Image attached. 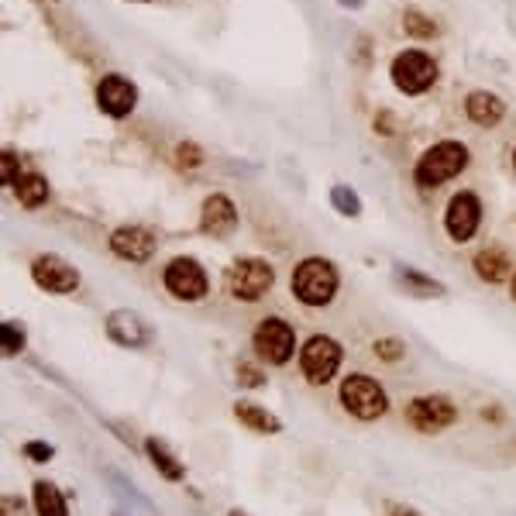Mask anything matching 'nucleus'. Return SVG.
Instances as JSON below:
<instances>
[{
    "label": "nucleus",
    "instance_id": "6e6552de",
    "mask_svg": "<svg viewBox=\"0 0 516 516\" xmlns=\"http://www.w3.org/2000/svg\"><path fill=\"white\" fill-rule=\"evenodd\" d=\"M252 341H255L258 358L269 362V365H286L289 358H293V351H296L293 327H289L286 320H279V317H265L262 324L255 327Z\"/></svg>",
    "mask_w": 516,
    "mask_h": 516
},
{
    "label": "nucleus",
    "instance_id": "2f4dec72",
    "mask_svg": "<svg viewBox=\"0 0 516 516\" xmlns=\"http://www.w3.org/2000/svg\"><path fill=\"white\" fill-rule=\"evenodd\" d=\"M389 121H393V117H389V111H382L379 114V124H375V128H379L382 135H393V124H389Z\"/></svg>",
    "mask_w": 516,
    "mask_h": 516
},
{
    "label": "nucleus",
    "instance_id": "ddd939ff",
    "mask_svg": "<svg viewBox=\"0 0 516 516\" xmlns=\"http://www.w3.org/2000/svg\"><path fill=\"white\" fill-rule=\"evenodd\" d=\"M155 248H159L155 234L148 228H138V224H124V228H117L111 234V252L117 258H124V262H131V265L148 262V258L155 255Z\"/></svg>",
    "mask_w": 516,
    "mask_h": 516
},
{
    "label": "nucleus",
    "instance_id": "2eb2a0df",
    "mask_svg": "<svg viewBox=\"0 0 516 516\" xmlns=\"http://www.w3.org/2000/svg\"><path fill=\"white\" fill-rule=\"evenodd\" d=\"M238 228V207H234L231 197L224 193H210L200 207V231L203 234H214V238H224Z\"/></svg>",
    "mask_w": 516,
    "mask_h": 516
},
{
    "label": "nucleus",
    "instance_id": "e433bc0d",
    "mask_svg": "<svg viewBox=\"0 0 516 516\" xmlns=\"http://www.w3.org/2000/svg\"><path fill=\"white\" fill-rule=\"evenodd\" d=\"M513 166H516V152H513Z\"/></svg>",
    "mask_w": 516,
    "mask_h": 516
},
{
    "label": "nucleus",
    "instance_id": "473e14b6",
    "mask_svg": "<svg viewBox=\"0 0 516 516\" xmlns=\"http://www.w3.org/2000/svg\"><path fill=\"white\" fill-rule=\"evenodd\" d=\"M338 4L344 7V11H362V7H365V0H338Z\"/></svg>",
    "mask_w": 516,
    "mask_h": 516
},
{
    "label": "nucleus",
    "instance_id": "58836bf2",
    "mask_svg": "<svg viewBox=\"0 0 516 516\" xmlns=\"http://www.w3.org/2000/svg\"><path fill=\"white\" fill-rule=\"evenodd\" d=\"M4 516H11V513H4Z\"/></svg>",
    "mask_w": 516,
    "mask_h": 516
},
{
    "label": "nucleus",
    "instance_id": "7c9ffc66",
    "mask_svg": "<svg viewBox=\"0 0 516 516\" xmlns=\"http://www.w3.org/2000/svg\"><path fill=\"white\" fill-rule=\"evenodd\" d=\"M52 455H56V448L45 444V441H28L25 444V458H31V461H52Z\"/></svg>",
    "mask_w": 516,
    "mask_h": 516
},
{
    "label": "nucleus",
    "instance_id": "9d476101",
    "mask_svg": "<svg viewBox=\"0 0 516 516\" xmlns=\"http://www.w3.org/2000/svg\"><path fill=\"white\" fill-rule=\"evenodd\" d=\"M31 279H35L38 289L56 293V296H69L80 289V269L69 265L66 258L59 255H38L35 262H31Z\"/></svg>",
    "mask_w": 516,
    "mask_h": 516
},
{
    "label": "nucleus",
    "instance_id": "20e7f679",
    "mask_svg": "<svg viewBox=\"0 0 516 516\" xmlns=\"http://www.w3.org/2000/svg\"><path fill=\"white\" fill-rule=\"evenodd\" d=\"M341 358H344V351L331 334H314V338L303 344V355H300L303 379H307L310 386H327V382L338 375Z\"/></svg>",
    "mask_w": 516,
    "mask_h": 516
},
{
    "label": "nucleus",
    "instance_id": "4c0bfd02",
    "mask_svg": "<svg viewBox=\"0 0 516 516\" xmlns=\"http://www.w3.org/2000/svg\"><path fill=\"white\" fill-rule=\"evenodd\" d=\"M138 4H145V0H138Z\"/></svg>",
    "mask_w": 516,
    "mask_h": 516
},
{
    "label": "nucleus",
    "instance_id": "a878e982",
    "mask_svg": "<svg viewBox=\"0 0 516 516\" xmlns=\"http://www.w3.org/2000/svg\"><path fill=\"white\" fill-rule=\"evenodd\" d=\"M403 31L410 38H437V25H434V21H430L427 14L413 11V7L403 14Z\"/></svg>",
    "mask_w": 516,
    "mask_h": 516
},
{
    "label": "nucleus",
    "instance_id": "cd10ccee",
    "mask_svg": "<svg viewBox=\"0 0 516 516\" xmlns=\"http://www.w3.org/2000/svg\"><path fill=\"white\" fill-rule=\"evenodd\" d=\"M176 162H179L183 169H197L200 162H203V152H200V148L193 145V142H183V145L176 148Z\"/></svg>",
    "mask_w": 516,
    "mask_h": 516
},
{
    "label": "nucleus",
    "instance_id": "393cba45",
    "mask_svg": "<svg viewBox=\"0 0 516 516\" xmlns=\"http://www.w3.org/2000/svg\"><path fill=\"white\" fill-rule=\"evenodd\" d=\"M331 207L338 210L341 217H358L362 214V197H358L351 186L338 183V186H331Z\"/></svg>",
    "mask_w": 516,
    "mask_h": 516
},
{
    "label": "nucleus",
    "instance_id": "7ed1b4c3",
    "mask_svg": "<svg viewBox=\"0 0 516 516\" xmlns=\"http://www.w3.org/2000/svg\"><path fill=\"white\" fill-rule=\"evenodd\" d=\"M224 283H228L231 296L252 303L269 293L272 283H276V272H272V265L265 262V258H238V262L228 265V272H224Z\"/></svg>",
    "mask_w": 516,
    "mask_h": 516
},
{
    "label": "nucleus",
    "instance_id": "423d86ee",
    "mask_svg": "<svg viewBox=\"0 0 516 516\" xmlns=\"http://www.w3.org/2000/svg\"><path fill=\"white\" fill-rule=\"evenodd\" d=\"M393 83L400 86L406 97H420L437 83V62L420 49H406L393 59Z\"/></svg>",
    "mask_w": 516,
    "mask_h": 516
},
{
    "label": "nucleus",
    "instance_id": "a211bd4d",
    "mask_svg": "<svg viewBox=\"0 0 516 516\" xmlns=\"http://www.w3.org/2000/svg\"><path fill=\"white\" fill-rule=\"evenodd\" d=\"M396 283H400V289H406V293L420 296V300H441L448 289H444V283H437L434 276H424V272L410 269V265H396L393 269Z\"/></svg>",
    "mask_w": 516,
    "mask_h": 516
},
{
    "label": "nucleus",
    "instance_id": "c756f323",
    "mask_svg": "<svg viewBox=\"0 0 516 516\" xmlns=\"http://www.w3.org/2000/svg\"><path fill=\"white\" fill-rule=\"evenodd\" d=\"M375 355L386 358V362H396V358H403V341H396V338L375 341Z\"/></svg>",
    "mask_w": 516,
    "mask_h": 516
},
{
    "label": "nucleus",
    "instance_id": "9b49d317",
    "mask_svg": "<svg viewBox=\"0 0 516 516\" xmlns=\"http://www.w3.org/2000/svg\"><path fill=\"white\" fill-rule=\"evenodd\" d=\"M479 221H482V203L475 193L461 190L448 200V210H444V231H448L451 241H458V245L472 241L475 231H479Z\"/></svg>",
    "mask_w": 516,
    "mask_h": 516
},
{
    "label": "nucleus",
    "instance_id": "aec40b11",
    "mask_svg": "<svg viewBox=\"0 0 516 516\" xmlns=\"http://www.w3.org/2000/svg\"><path fill=\"white\" fill-rule=\"evenodd\" d=\"M234 417H238L248 430H258V434H279V430H283V424H279L276 413L262 410V406L252 403V400H238V403H234Z\"/></svg>",
    "mask_w": 516,
    "mask_h": 516
},
{
    "label": "nucleus",
    "instance_id": "4468645a",
    "mask_svg": "<svg viewBox=\"0 0 516 516\" xmlns=\"http://www.w3.org/2000/svg\"><path fill=\"white\" fill-rule=\"evenodd\" d=\"M104 327H107V338L121 344V348H145V344L152 341V327H148L142 314H135V310H114Z\"/></svg>",
    "mask_w": 516,
    "mask_h": 516
},
{
    "label": "nucleus",
    "instance_id": "72a5a7b5",
    "mask_svg": "<svg viewBox=\"0 0 516 516\" xmlns=\"http://www.w3.org/2000/svg\"><path fill=\"white\" fill-rule=\"evenodd\" d=\"M510 293H513V300H516V276L510 279Z\"/></svg>",
    "mask_w": 516,
    "mask_h": 516
},
{
    "label": "nucleus",
    "instance_id": "412c9836",
    "mask_svg": "<svg viewBox=\"0 0 516 516\" xmlns=\"http://www.w3.org/2000/svg\"><path fill=\"white\" fill-rule=\"evenodd\" d=\"M475 276L486 279V283H506L510 279V255H503L499 248H486L472 258Z\"/></svg>",
    "mask_w": 516,
    "mask_h": 516
},
{
    "label": "nucleus",
    "instance_id": "c85d7f7f",
    "mask_svg": "<svg viewBox=\"0 0 516 516\" xmlns=\"http://www.w3.org/2000/svg\"><path fill=\"white\" fill-rule=\"evenodd\" d=\"M238 382H241L245 389H255V386H265V375L258 372L252 362H241V365H238Z\"/></svg>",
    "mask_w": 516,
    "mask_h": 516
},
{
    "label": "nucleus",
    "instance_id": "0eeeda50",
    "mask_svg": "<svg viewBox=\"0 0 516 516\" xmlns=\"http://www.w3.org/2000/svg\"><path fill=\"white\" fill-rule=\"evenodd\" d=\"M162 286L169 289V296H176V300H203V296L210 293V279L207 272H203V265L197 258H172V262L162 269Z\"/></svg>",
    "mask_w": 516,
    "mask_h": 516
},
{
    "label": "nucleus",
    "instance_id": "bb28decb",
    "mask_svg": "<svg viewBox=\"0 0 516 516\" xmlns=\"http://www.w3.org/2000/svg\"><path fill=\"white\" fill-rule=\"evenodd\" d=\"M21 179L18 172V155H14V148H4V155H0V183L4 186H14Z\"/></svg>",
    "mask_w": 516,
    "mask_h": 516
},
{
    "label": "nucleus",
    "instance_id": "f3484780",
    "mask_svg": "<svg viewBox=\"0 0 516 516\" xmlns=\"http://www.w3.org/2000/svg\"><path fill=\"white\" fill-rule=\"evenodd\" d=\"M465 114L472 124H479V128H496L499 121H503L506 114V104L496 97V93L489 90H475L465 97Z\"/></svg>",
    "mask_w": 516,
    "mask_h": 516
},
{
    "label": "nucleus",
    "instance_id": "4be33fe9",
    "mask_svg": "<svg viewBox=\"0 0 516 516\" xmlns=\"http://www.w3.org/2000/svg\"><path fill=\"white\" fill-rule=\"evenodd\" d=\"M14 197H18L21 207L38 210L49 200V183H45L42 172H21V179L14 183Z\"/></svg>",
    "mask_w": 516,
    "mask_h": 516
},
{
    "label": "nucleus",
    "instance_id": "c9c22d12",
    "mask_svg": "<svg viewBox=\"0 0 516 516\" xmlns=\"http://www.w3.org/2000/svg\"><path fill=\"white\" fill-rule=\"evenodd\" d=\"M228 516H248V513H241V510H231Z\"/></svg>",
    "mask_w": 516,
    "mask_h": 516
},
{
    "label": "nucleus",
    "instance_id": "f03ea898",
    "mask_svg": "<svg viewBox=\"0 0 516 516\" xmlns=\"http://www.w3.org/2000/svg\"><path fill=\"white\" fill-rule=\"evenodd\" d=\"M293 296L307 307H327L338 296V269L327 258H303L293 272Z\"/></svg>",
    "mask_w": 516,
    "mask_h": 516
},
{
    "label": "nucleus",
    "instance_id": "6ab92c4d",
    "mask_svg": "<svg viewBox=\"0 0 516 516\" xmlns=\"http://www.w3.org/2000/svg\"><path fill=\"white\" fill-rule=\"evenodd\" d=\"M145 455H148V461H152L155 468H159V475L166 482H183L186 479L183 461L172 455V448H169L166 441H162V437H148V441H145Z\"/></svg>",
    "mask_w": 516,
    "mask_h": 516
},
{
    "label": "nucleus",
    "instance_id": "39448f33",
    "mask_svg": "<svg viewBox=\"0 0 516 516\" xmlns=\"http://www.w3.org/2000/svg\"><path fill=\"white\" fill-rule=\"evenodd\" d=\"M341 406L358 420H379L389 410V396L369 375H348L341 386Z\"/></svg>",
    "mask_w": 516,
    "mask_h": 516
},
{
    "label": "nucleus",
    "instance_id": "f8f14e48",
    "mask_svg": "<svg viewBox=\"0 0 516 516\" xmlns=\"http://www.w3.org/2000/svg\"><path fill=\"white\" fill-rule=\"evenodd\" d=\"M135 104H138V86L124 80V76L111 73L97 83V107L107 117H128L135 111Z\"/></svg>",
    "mask_w": 516,
    "mask_h": 516
},
{
    "label": "nucleus",
    "instance_id": "b1692460",
    "mask_svg": "<svg viewBox=\"0 0 516 516\" xmlns=\"http://www.w3.org/2000/svg\"><path fill=\"white\" fill-rule=\"evenodd\" d=\"M25 324H18V320H4L0 324V351H4V358H14L25 351Z\"/></svg>",
    "mask_w": 516,
    "mask_h": 516
},
{
    "label": "nucleus",
    "instance_id": "f257e3e1",
    "mask_svg": "<svg viewBox=\"0 0 516 516\" xmlns=\"http://www.w3.org/2000/svg\"><path fill=\"white\" fill-rule=\"evenodd\" d=\"M465 166H468V148L448 138V142L430 145L427 152L420 155L413 176H417L420 190H437V186H444L451 176H458Z\"/></svg>",
    "mask_w": 516,
    "mask_h": 516
},
{
    "label": "nucleus",
    "instance_id": "1a4fd4ad",
    "mask_svg": "<svg viewBox=\"0 0 516 516\" xmlns=\"http://www.w3.org/2000/svg\"><path fill=\"white\" fill-rule=\"evenodd\" d=\"M406 424L420 430V434H437V430L458 424V406L448 396H420V400L406 406Z\"/></svg>",
    "mask_w": 516,
    "mask_h": 516
},
{
    "label": "nucleus",
    "instance_id": "f704fd0d",
    "mask_svg": "<svg viewBox=\"0 0 516 516\" xmlns=\"http://www.w3.org/2000/svg\"><path fill=\"white\" fill-rule=\"evenodd\" d=\"M111 516H131V513H128V510H114Z\"/></svg>",
    "mask_w": 516,
    "mask_h": 516
},
{
    "label": "nucleus",
    "instance_id": "dca6fc26",
    "mask_svg": "<svg viewBox=\"0 0 516 516\" xmlns=\"http://www.w3.org/2000/svg\"><path fill=\"white\" fill-rule=\"evenodd\" d=\"M104 479H107V489L114 492V499L117 503H124V506H131V510H138L142 516H159V510H155V503L145 496L142 489H135L131 486V479L128 475H121L117 468H104Z\"/></svg>",
    "mask_w": 516,
    "mask_h": 516
},
{
    "label": "nucleus",
    "instance_id": "5701e85b",
    "mask_svg": "<svg viewBox=\"0 0 516 516\" xmlns=\"http://www.w3.org/2000/svg\"><path fill=\"white\" fill-rule=\"evenodd\" d=\"M31 499H35V513L38 516H69V506H66V496L52 486V482H42L38 479L31 486Z\"/></svg>",
    "mask_w": 516,
    "mask_h": 516
}]
</instances>
